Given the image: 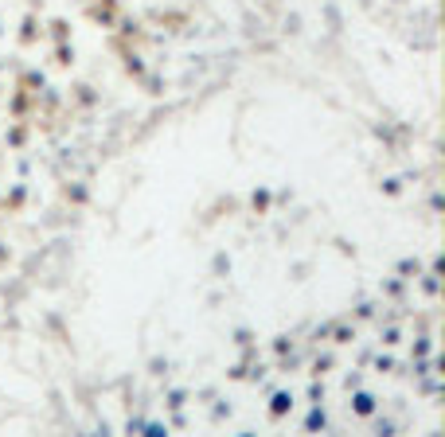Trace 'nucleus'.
<instances>
[{"label": "nucleus", "instance_id": "nucleus-1", "mask_svg": "<svg viewBox=\"0 0 445 437\" xmlns=\"http://www.w3.org/2000/svg\"><path fill=\"white\" fill-rule=\"evenodd\" d=\"M356 410H359V414H371V398L359 394V398H356Z\"/></svg>", "mask_w": 445, "mask_h": 437}]
</instances>
